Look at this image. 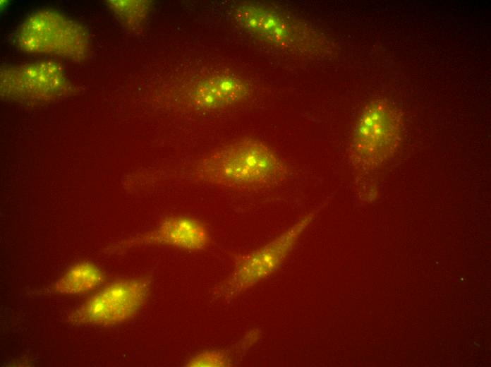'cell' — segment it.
<instances>
[{
  "mask_svg": "<svg viewBox=\"0 0 491 367\" xmlns=\"http://www.w3.org/2000/svg\"><path fill=\"white\" fill-rule=\"evenodd\" d=\"M400 121L396 112L380 100L368 104L356 122L351 143L354 165L372 170L392 154L399 138Z\"/></svg>",
  "mask_w": 491,
  "mask_h": 367,
  "instance_id": "cell-3",
  "label": "cell"
},
{
  "mask_svg": "<svg viewBox=\"0 0 491 367\" xmlns=\"http://www.w3.org/2000/svg\"><path fill=\"white\" fill-rule=\"evenodd\" d=\"M323 207L324 203L318 205L264 246L237 256L231 273L217 289V294L226 299L237 296L274 273Z\"/></svg>",
  "mask_w": 491,
  "mask_h": 367,
  "instance_id": "cell-2",
  "label": "cell"
},
{
  "mask_svg": "<svg viewBox=\"0 0 491 367\" xmlns=\"http://www.w3.org/2000/svg\"><path fill=\"white\" fill-rule=\"evenodd\" d=\"M234 17L245 30L278 47L301 52L319 51V35L274 10L257 3H242Z\"/></svg>",
  "mask_w": 491,
  "mask_h": 367,
  "instance_id": "cell-6",
  "label": "cell"
},
{
  "mask_svg": "<svg viewBox=\"0 0 491 367\" xmlns=\"http://www.w3.org/2000/svg\"><path fill=\"white\" fill-rule=\"evenodd\" d=\"M210 242V233L200 220L190 216L175 215L162 219L154 229L124 241L118 246V249L162 246L194 252L205 250Z\"/></svg>",
  "mask_w": 491,
  "mask_h": 367,
  "instance_id": "cell-7",
  "label": "cell"
},
{
  "mask_svg": "<svg viewBox=\"0 0 491 367\" xmlns=\"http://www.w3.org/2000/svg\"><path fill=\"white\" fill-rule=\"evenodd\" d=\"M109 6L121 23L133 30L143 25L150 8L147 1H110Z\"/></svg>",
  "mask_w": 491,
  "mask_h": 367,
  "instance_id": "cell-11",
  "label": "cell"
},
{
  "mask_svg": "<svg viewBox=\"0 0 491 367\" xmlns=\"http://www.w3.org/2000/svg\"><path fill=\"white\" fill-rule=\"evenodd\" d=\"M165 173L172 183L259 189L285 182L290 169L286 162L269 145L255 138H243Z\"/></svg>",
  "mask_w": 491,
  "mask_h": 367,
  "instance_id": "cell-1",
  "label": "cell"
},
{
  "mask_svg": "<svg viewBox=\"0 0 491 367\" xmlns=\"http://www.w3.org/2000/svg\"><path fill=\"white\" fill-rule=\"evenodd\" d=\"M18 43L26 52L80 59L87 53L88 42L83 29L59 15L42 11L23 25Z\"/></svg>",
  "mask_w": 491,
  "mask_h": 367,
  "instance_id": "cell-5",
  "label": "cell"
},
{
  "mask_svg": "<svg viewBox=\"0 0 491 367\" xmlns=\"http://www.w3.org/2000/svg\"><path fill=\"white\" fill-rule=\"evenodd\" d=\"M230 353L219 349L202 351L192 356L186 362L191 367H220L228 366L231 363Z\"/></svg>",
  "mask_w": 491,
  "mask_h": 367,
  "instance_id": "cell-12",
  "label": "cell"
},
{
  "mask_svg": "<svg viewBox=\"0 0 491 367\" xmlns=\"http://www.w3.org/2000/svg\"><path fill=\"white\" fill-rule=\"evenodd\" d=\"M104 275L98 267L89 263L72 267L54 286V292L80 294L91 291L102 282Z\"/></svg>",
  "mask_w": 491,
  "mask_h": 367,
  "instance_id": "cell-10",
  "label": "cell"
},
{
  "mask_svg": "<svg viewBox=\"0 0 491 367\" xmlns=\"http://www.w3.org/2000/svg\"><path fill=\"white\" fill-rule=\"evenodd\" d=\"M4 93L28 100L55 98L65 93L67 80L54 63H35L9 68L1 76Z\"/></svg>",
  "mask_w": 491,
  "mask_h": 367,
  "instance_id": "cell-8",
  "label": "cell"
},
{
  "mask_svg": "<svg viewBox=\"0 0 491 367\" xmlns=\"http://www.w3.org/2000/svg\"><path fill=\"white\" fill-rule=\"evenodd\" d=\"M150 281L145 278L119 279L89 299L71 317L75 323L114 325L133 318L148 298Z\"/></svg>",
  "mask_w": 491,
  "mask_h": 367,
  "instance_id": "cell-4",
  "label": "cell"
},
{
  "mask_svg": "<svg viewBox=\"0 0 491 367\" xmlns=\"http://www.w3.org/2000/svg\"><path fill=\"white\" fill-rule=\"evenodd\" d=\"M248 94L247 84L226 74L211 76L198 82L190 93V103L202 109H215L234 104Z\"/></svg>",
  "mask_w": 491,
  "mask_h": 367,
  "instance_id": "cell-9",
  "label": "cell"
}]
</instances>
